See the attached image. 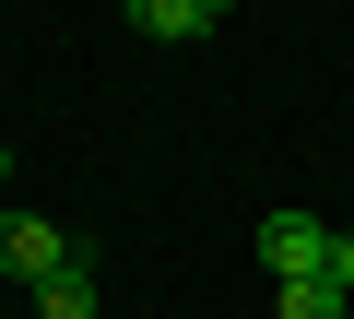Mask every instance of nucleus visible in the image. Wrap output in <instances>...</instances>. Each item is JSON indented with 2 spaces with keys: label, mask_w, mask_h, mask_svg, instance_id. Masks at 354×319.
<instances>
[{
  "label": "nucleus",
  "mask_w": 354,
  "mask_h": 319,
  "mask_svg": "<svg viewBox=\"0 0 354 319\" xmlns=\"http://www.w3.org/2000/svg\"><path fill=\"white\" fill-rule=\"evenodd\" d=\"M95 319H106V307H95Z\"/></svg>",
  "instance_id": "9"
},
{
  "label": "nucleus",
  "mask_w": 354,
  "mask_h": 319,
  "mask_svg": "<svg viewBox=\"0 0 354 319\" xmlns=\"http://www.w3.org/2000/svg\"><path fill=\"white\" fill-rule=\"evenodd\" d=\"M319 272H330V284L354 295V225H330V260H319Z\"/></svg>",
  "instance_id": "6"
},
{
  "label": "nucleus",
  "mask_w": 354,
  "mask_h": 319,
  "mask_svg": "<svg viewBox=\"0 0 354 319\" xmlns=\"http://www.w3.org/2000/svg\"><path fill=\"white\" fill-rule=\"evenodd\" d=\"M319 260H330V225H319V213H295V201L260 213V272H272V284H307Z\"/></svg>",
  "instance_id": "1"
},
{
  "label": "nucleus",
  "mask_w": 354,
  "mask_h": 319,
  "mask_svg": "<svg viewBox=\"0 0 354 319\" xmlns=\"http://www.w3.org/2000/svg\"><path fill=\"white\" fill-rule=\"evenodd\" d=\"M36 319H95V260H83V248L36 284Z\"/></svg>",
  "instance_id": "4"
},
{
  "label": "nucleus",
  "mask_w": 354,
  "mask_h": 319,
  "mask_svg": "<svg viewBox=\"0 0 354 319\" xmlns=\"http://www.w3.org/2000/svg\"><path fill=\"white\" fill-rule=\"evenodd\" d=\"M118 12H130V36H142V48H201V36H213L201 0H118Z\"/></svg>",
  "instance_id": "3"
},
{
  "label": "nucleus",
  "mask_w": 354,
  "mask_h": 319,
  "mask_svg": "<svg viewBox=\"0 0 354 319\" xmlns=\"http://www.w3.org/2000/svg\"><path fill=\"white\" fill-rule=\"evenodd\" d=\"M59 260H71V237L48 213H0V272H12V284H48Z\"/></svg>",
  "instance_id": "2"
},
{
  "label": "nucleus",
  "mask_w": 354,
  "mask_h": 319,
  "mask_svg": "<svg viewBox=\"0 0 354 319\" xmlns=\"http://www.w3.org/2000/svg\"><path fill=\"white\" fill-rule=\"evenodd\" d=\"M201 12H213V24H225V12H236V0H201Z\"/></svg>",
  "instance_id": "7"
},
{
  "label": "nucleus",
  "mask_w": 354,
  "mask_h": 319,
  "mask_svg": "<svg viewBox=\"0 0 354 319\" xmlns=\"http://www.w3.org/2000/svg\"><path fill=\"white\" fill-rule=\"evenodd\" d=\"M0 178H12V142H0Z\"/></svg>",
  "instance_id": "8"
},
{
  "label": "nucleus",
  "mask_w": 354,
  "mask_h": 319,
  "mask_svg": "<svg viewBox=\"0 0 354 319\" xmlns=\"http://www.w3.org/2000/svg\"><path fill=\"white\" fill-rule=\"evenodd\" d=\"M272 307H283V319H354V295H342L330 272H307V284H272Z\"/></svg>",
  "instance_id": "5"
}]
</instances>
